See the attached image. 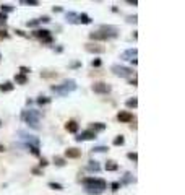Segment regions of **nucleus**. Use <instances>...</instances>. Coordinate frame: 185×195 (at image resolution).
<instances>
[{"mask_svg": "<svg viewBox=\"0 0 185 195\" xmlns=\"http://www.w3.org/2000/svg\"><path fill=\"white\" fill-rule=\"evenodd\" d=\"M83 184L86 185V192L88 193H101L106 189V180L96 179V177H86L83 179Z\"/></svg>", "mask_w": 185, "mask_h": 195, "instance_id": "f257e3e1", "label": "nucleus"}, {"mask_svg": "<svg viewBox=\"0 0 185 195\" xmlns=\"http://www.w3.org/2000/svg\"><path fill=\"white\" fill-rule=\"evenodd\" d=\"M21 119L26 124H29L33 128H39V112H36V111H23L21 112Z\"/></svg>", "mask_w": 185, "mask_h": 195, "instance_id": "f03ea898", "label": "nucleus"}, {"mask_svg": "<svg viewBox=\"0 0 185 195\" xmlns=\"http://www.w3.org/2000/svg\"><path fill=\"white\" fill-rule=\"evenodd\" d=\"M75 88H77L75 80H65L60 86H52V91H55V93L62 94V96H65V94H68L70 91H73Z\"/></svg>", "mask_w": 185, "mask_h": 195, "instance_id": "7ed1b4c3", "label": "nucleus"}, {"mask_svg": "<svg viewBox=\"0 0 185 195\" xmlns=\"http://www.w3.org/2000/svg\"><path fill=\"white\" fill-rule=\"evenodd\" d=\"M112 72L117 75V77H130L132 73H133V70L128 68V67H122V65H114L112 67Z\"/></svg>", "mask_w": 185, "mask_h": 195, "instance_id": "20e7f679", "label": "nucleus"}, {"mask_svg": "<svg viewBox=\"0 0 185 195\" xmlns=\"http://www.w3.org/2000/svg\"><path fill=\"white\" fill-rule=\"evenodd\" d=\"M93 91L99 93V94H106V93L111 91V86H109L107 83H104V82H98V83L93 85Z\"/></svg>", "mask_w": 185, "mask_h": 195, "instance_id": "39448f33", "label": "nucleus"}, {"mask_svg": "<svg viewBox=\"0 0 185 195\" xmlns=\"http://www.w3.org/2000/svg\"><path fill=\"white\" fill-rule=\"evenodd\" d=\"M96 138V134L93 130H84L77 137V141H84V140H94Z\"/></svg>", "mask_w": 185, "mask_h": 195, "instance_id": "423d86ee", "label": "nucleus"}, {"mask_svg": "<svg viewBox=\"0 0 185 195\" xmlns=\"http://www.w3.org/2000/svg\"><path fill=\"white\" fill-rule=\"evenodd\" d=\"M117 120L118 122H132L133 120V116H132V112L128 111H122L117 114Z\"/></svg>", "mask_w": 185, "mask_h": 195, "instance_id": "0eeeda50", "label": "nucleus"}, {"mask_svg": "<svg viewBox=\"0 0 185 195\" xmlns=\"http://www.w3.org/2000/svg\"><path fill=\"white\" fill-rule=\"evenodd\" d=\"M89 39L91 41H107V36L101 31H96V33H91V34H89Z\"/></svg>", "mask_w": 185, "mask_h": 195, "instance_id": "6e6552de", "label": "nucleus"}, {"mask_svg": "<svg viewBox=\"0 0 185 195\" xmlns=\"http://www.w3.org/2000/svg\"><path fill=\"white\" fill-rule=\"evenodd\" d=\"M65 156H67V158H80L81 151L77 150V148H68V150H65Z\"/></svg>", "mask_w": 185, "mask_h": 195, "instance_id": "1a4fd4ad", "label": "nucleus"}, {"mask_svg": "<svg viewBox=\"0 0 185 195\" xmlns=\"http://www.w3.org/2000/svg\"><path fill=\"white\" fill-rule=\"evenodd\" d=\"M86 50L88 52H94V54H102L104 47L98 46V44H86Z\"/></svg>", "mask_w": 185, "mask_h": 195, "instance_id": "9d476101", "label": "nucleus"}, {"mask_svg": "<svg viewBox=\"0 0 185 195\" xmlns=\"http://www.w3.org/2000/svg\"><path fill=\"white\" fill-rule=\"evenodd\" d=\"M65 128H67V132H70V134H77V132H78V124L75 120H68L67 125H65Z\"/></svg>", "mask_w": 185, "mask_h": 195, "instance_id": "9b49d317", "label": "nucleus"}, {"mask_svg": "<svg viewBox=\"0 0 185 195\" xmlns=\"http://www.w3.org/2000/svg\"><path fill=\"white\" fill-rule=\"evenodd\" d=\"M136 54H138V50H136V49H128V50H125L122 54V59H132V60H135Z\"/></svg>", "mask_w": 185, "mask_h": 195, "instance_id": "f8f14e48", "label": "nucleus"}, {"mask_svg": "<svg viewBox=\"0 0 185 195\" xmlns=\"http://www.w3.org/2000/svg\"><path fill=\"white\" fill-rule=\"evenodd\" d=\"M34 36L36 37H41V39H46V37L50 36V31L49 30H36L34 31Z\"/></svg>", "mask_w": 185, "mask_h": 195, "instance_id": "ddd939ff", "label": "nucleus"}, {"mask_svg": "<svg viewBox=\"0 0 185 195\" xmlns=\"http://www.w3.org/2000/svg\"><path fill=\"white\" fill-rule=\"evenodd\" d=\"M78 21L83 23V25H89V23H91V18H89L86 13H81V15H78Z\"/></svg>", "mask_w": 185, "mask_h": 195, "instance_id": "4468645a", "label": "nucleus"}, {"mask_svg": "<svg viewBox=\"0 0 185 195\" xmlns=\"http://www.w3.org/2000/svg\"><path fill=\"white\" fill-rule=\"evenodd\" d=\"M15 82H16V83H20V85H26L28 78H26V75L18 73V75H15Z\"/></svg>", "mask_w": 185, "mask_h": 195, "instance_id": "2eb2a0df", "label": "nucleus"}, {"mask_svg": "<svg viewBox=\"0 0 185 195\" xmlns=\"http://www.w3.org/2000/svg\"><path fill=\"white\" fill-rule=\"evenodd\" d=\"M118 169V166L115 161H107L106 163V171H117Z\"/></svg>", "mask_w": 185, "mask_h": 195, "instance_id": "dca6fc26", "label": "nucleus"}, {"mask_svg": "<svg viewBox=\"0 0 185 195\" xmlns=\"http://www.w3.org/2000/svg\"><path fill=\"white\" fill-rule=\"evenodd\" d=\"M13 89V85L10 82H7V83H3V85H0V91H3V93H7V91H12Z\"/></svg>", "mask_w": 185, "mask_h": 195, "instance_id": "f3484780", "label": "nucleus"}, {"mask_svg": "<svg viewBox=\"0 0 185 195\" xmlns=\"http://www.w3.org/2000/svg\"><path fill=\"white\" fill-rule=\"evenodd\" d=\"M88 169H89V171H96V172H98V171L101 169V166H99V164L96 163V161H89V164H88Z\"/></svg>", "mask_w": 185, "mask_h": 195, "instance_id": "a211bd4d", "label": "nucleus"}, {"mask_svg": "<svg viewBox=\"0 0 185 195\" xmlns=\"http://www.w3.org/2000/svg\"><path fill=\"white\" fill-rule=\"evenodd\" d=\"M112 143L115 145V146H118V145H123V143H125V138H123L122 135H117L115 138H114V141H112Z\"/></svg>", "mask_w": 185, "mask_h": 195, "instance_id": "6ab92c4d", "label": "nucleus"}, {"mask_svg": "<svg viewBox=\"0 0 185 195\" xmlns=\"http://www.w3.org/2000/svg\"><path fill=\"white\" fill-rule=\"evenodd\" d=\"M104 128H106V125H104V124H101V122H96V124H93V132L94 134H96V130H104Z\"/></svg>", "mask_w": 185, "mask_h": 195, "instance_id": "aec40b11", "label": "nucleus"}, {"mask_svg": "<svg viewBox=\"0 0 185 195\" xmlns=\"http://www.w3.org/2000/svg\"><path fill=\"white\" fill-rule=\"evenodd\" d=\"M125 104H127V107H136V106H138V99H136V98L128 99V101H127Z\"/></svg>", "mask_w": 185, "mask_h": 195, "instance_id": "412c9836", "label": "nucleus"}, {"mask_svg": "<svg viewBox=\"0 0 185 195\" xmlns=\"http://www.w3.org/2000/svg\"><path fill=\"white\" fill-rule=\"evenodd\" d=\"M49 103H50V99L46 98V96H41L39 99H37V104H41V106H44V104H49Z\"/></svg>", "mask_w": 185, "mask_h": 195, "instance_id": "4be33fe9", "label": "nucleus"}, {"mask_svg": "<svg viewBox=\"0 0 185 195\" xmlns=\"http://www.w3.org/2000/svg\"><path fill=\"white\" fill-rule=\"evenodd\" d=\"M75 18H78L77 13H67V20H68L70 23H77V20H75Z\"/></svg>", "mask_w": 185, "mask_h": 195, "instance_id": "5701e85b", "label": "nucleus"}, {"mask_svg": "<svg viewBox=\"0 0 185 195\" xmlns=\"http://www.w3.org/2000/svg\"><path fill=\"white\" fill-rule=\"evenodd\" d=\"M10 12H13L12 5H8V3H7V5H2V13H5V15H7V13H10Z\"/></svg>", "mask_w": 185, "mask_h": 195, "instance_id": "b1692460", "label": "nucleus"}, {"mask_svg": "<svg viewBox=\"0 0 185 195\" xmlns=\"http://www.w3.org/2000/svg\"><path fill=\"white\" fill-rule=\"evenodd\" d=\"M49 187L54 189V190H63V187H62L60 184H57V182H49Z\"/></svg>", "mask_w": 185, "mask_h": 195, "instance_id": "393cba45", "label": "nucleus"}, {"mask_svg": "<svg viewBox=\"0 0 185 195\" xmlns=\"http://www.w3.org/2000/svg\"><path fill=\"white\" fill-rule=\"evenodd\" d=\"M28 148L31 150V153H33V155L39 156V146H28Z\"/></svg>", "mask_w": 185, "mask_h": 195, "instance_id": "a878e982", "label": "nucleus"}, {"mask_svg": "<svg viewBox=\"0 0 185 195\" xmlns=\"http://www.w3.org/2000/svg\"><path fill=\"white\" fill-rule=\"evenodd\" d=\"M54 161H55L57 166H63V164H65V159H63V158H59V156H55Z\"/></svg>", "mask_w": 185, "mask_h": 195, "instance_id": "bb28decb", "label": "nucleus"}, {"mask_svg": "<svg viewBox=\"0 0 185 195\" xmlns=\"http://www.w3.org/2000/svg\"><path fill=\"white\" fill-rule=\"evenodd\" d=\"M93 151H98V153H104V151H107V146H96V148H93Z\"/></svg>", "mask_w": 185, "mask_h": 195, "instance_id": "cd10ccee", "label": "nucleus"}, {"mask_svg": "<svg viewBox=\"0 0 185 195\" xmlns=\"http://www.w3.org/2000/svg\"><path fill=\"white\" fill-rule=\"evenodd\" d=\"M127 156H128V159L135 161V163H136V161H138V155H136V153H128Z\"/></svg>", "mask_w": 185, "mask_h": 195, "instance_id": "c85d7f7f", "label": "nucleus"}, {"mask_svg": "<svg viewBox=\"0 0 185 195\" xmlns=\"http://www.w3.org/2000/svg\"><path fill=\"white\" fill-rule=\"evenodd\" d=\"M111 187H112V190H114V192H117V190L120 189V182H112V185H111Z\"/></svg>", "mask_w": 185, "mask_h": 195, "instance_id": "c756f323", "label": "nucleus"}, {"mask_svg": "<svg viewBox=\"0 0 185 195\" xmlns=\"http://www.w3.org/2000/svg\"><path fill=\"white\" fill-rule=\"evenodd\" d=\"M8 37V33L5 30H0V39H7Z\"/></svg>", "mask_w": 185, "mask_h": 195, "instance_id": "7c9ffc66", "label": "nucleus"}, {"mask_svg": "<svg viewBox=\"0 0 185 195\" xmlns=\"http://www.w3.org/2000/svg\"><path fill=\"white\" fill-rule=\"evenodd\" d=\"M20 72H21V75H26V73H29L31 70L28 68V67H20Z\"/></svg>", "mask_w": 185, "mask_h": 195, "instance_id": "2f4dec72", "label": "nucleus"}, {"mask_svg": "<svg viewBox=\"0 0 185 195\" xmlns=\"http://www.w3.org/2000/svg\"><path fill=\"white\" fill-rule=\"evenodd\" d=\"M5 21H7V15L5 13H0V25H3Z\"/></svg>", "mask_w": 185, "mask_h": 195, "instance_id": "473e14b6", "label": "nucleus"}, {"mask_svg": "<svg viewBox=\"0 0 185 195\" xmlns=\"http://www.w3.org/2000/svg\"><path fill=\"white\" fill-rule=\"evenodd\" d=\"M39 25V20H34V21H28V26H31V28H34Z\"/></svg>", "mask_w": 185, "mask_h": 195, "instance_id": "72a5a7b5", "label": "nucleus"}, {"mask_svg": "<svg viewBox=\"0 0 185 195\" xmlns=\"http://www.w3.org/2000/svg\"><path fill=\"white\" fill-rule=\"evenodd\" d=\"M93 67H101V60H99V59H94V60H93Z\"/></svg>", "mask_w": 185, "mask_h": 195, "instance_id": "f704fd0d", "label": "nucleus"}, {"mask_svg": "<svg viewBox=\"0 0 185 195\" xmlns=\"http://www.w3.org/2000/svg\"><path fill=\"white\" fill-rule=\"evenodd\" d=\"M39 21H44V23H49V21H50V18H49V16H42V18H41V20H39Z\"/></svg>", "mask_w": 185, "mask_h": 195, "instance_id": "c9c22d12", "label": "nucleus"}, {"mask_svg": "<svg viewBox=\"0 0 185 195\" xmlns=\"http://www.w3.org/2000/svg\"><path fill=\"white\" fill-rule=\"evenodd\" d=\"M33 172H34L36 176H41V174H42V172H41V171L37 169V168H34V169H33Z\"/></svg>", "mask_w": 185, "mask_h": 195, "instance_id": "e433bc0d", "label": "nucleus"}, {"mask_svg": "<svg viewBox=\"0 0 185 195\" xmlns=\"http://www.w3.org/2000/svg\"><path fill=\"white\" fill-rule=\"evenodd\" d=\"M39 164H41V166H47V164H49V163H47V159H44V158H42Z\"/></svg>", "mask_w": 185, "mask_h": 195, "instance_id": "4c0bfd02", "label": "nucleus"}, {"mask_svg": "<svg viewBox=\"0 0 185 195\" xmlns=\"http://www.w3.org/2000/svg\"><path fill=\"white\" fill-rule=\"evenodd\" d=\"M136 83H138V80L133 78V80H130V85H133V86H136Z\"/></svg>", "mask_w": 185, "mask_h": 195, "instance_id": "58836bf2", "label": "nucleus"}, {"mask_svg": "<svg viewBox=\"0 0 185 195\" xmlns=\"http://www.w3.org/2000/svg\"><path fill=\"white\" fill-rule=\"evenodd\" d=\"M16 34H20V36H25V33H23L21 30H16Z\"/></svg>", "mask_w": 185, "mask_h": 195, "instance_id": "ea45409f", "label": "nucleus"}, {"mask_svg": "<svg viewBox=\"0 0 185 195\" xmlns=\"http://www.w3.org/2000/svg\"><path fill=\"white\" fill-rule=\"evenodd\" d=\"M2 151H5V146H3V145H0V153H2Z\"/></svg>", "mask_w": 185, "mask_h": 195, "instance_id": "a19ab883", "label": "nucleus"}, {"mask_svg": "<svg viewBox=\"0 0 185 195\" xmlns=\"http://www.w3.org/2000/svg\"><path fill=\"white\" fill-rule=\"evenodd\" d=\"M0 125H2V120H0Z\"/></svg>", "mask_w": 185, "mask_h": 195, "instance_id": "79ce46f5", "label": "nucleus"}, {"mask_svg": "<svg viewBox=\"0 0 185 195\" xmlns=\"http://www.w3.org/2000/svg\"><path fill=\"white\" fill-rule=\"evenodd\" d=\"M0 59H2V55H0Z\"/></svg>", "mask_w": 185, "mask_h": 195, "instance_id": "37998d69", "label": "nucleus"}]
</instances>
